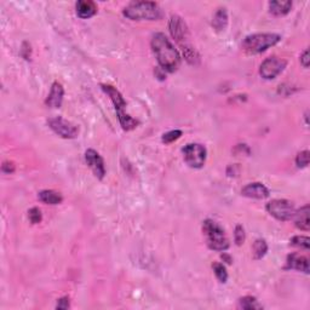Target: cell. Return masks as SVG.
I'll use <instances>...</instances> for the list:
<instances>
[{
    "label": "cell",
    "instance_id": "cell-29",
    "mask_svg": "<svg viewBox=\"0 0 310 310\" xmlns=\"http://www.w3.org/2000/svg\"><path fill=\"white\" fill-rule=\"evenodd\" d=\"M15 164L11 161H5L1 166V171L6 174H11L15 172Z\"/></svg>",
    "mask_w": 310,
    "mask_h": 310
},
{
    "label": "cell",
    "instance_id": "cell-30",
    "mask_svg": "<svg viewBox=\"0 0 310 310\" xmlns=\"http://www.w3.org/2000/svg\"><path fill=\"white\" fill-rule=\"evenodd\" d=\"M69 306H70V304H69V298H68V297H63V298L58 299L56 308L65 310V309L69 308Z\"/></svg>",
    "mask_w": 310,
    "mask_h": 310
},
{
    "label": "cell",
    "instance_id": "cell-20",
    "mask_svg": "<svg viewBox=\"0 0 310 310\" xmlns=\"http://www.w3.org/2000/svg\"><path fill=\"white\" fill-rule=\"evenodd\" d=\"M118 114V119L120 121V125L125 131H130V130H134L135 127L138 125V121L136 119H134L132 116H130L129 114H126L124 110H119L116 112Z\"/></svg>",
    "mask_w": 310,
    "mask_h": 310
},
{
    "label": "cell",
    "instance_id": "cell-10",
    "mask_svg": "<svg viewBox=\"0 0 310 310\" xmlns=\"http://www.w3.org/2000/svg\"><path fill=\"white\" fill-rule=\"evenodd\" d=\"M85 160H86V164L89 165V168L92 170L95 176L99 179H103V177L105 174V168L102 156L96 150L87 149L85 152Z\"/></svg>",
    "mask_w": 310,
    "mask_h": 310
},
{
    "label": "cell",
    "instance_id": "cell-7",
    "mask_svg": "<svg viewBox=\"0 0 310 310\" xmlns=\"http://www.w3.org/2000/svg\"><path fill=\"white\" fill-rule=\"evenodd\" d=\"M267 211L273 217L282 222L290 221L296 212L293 204L288 200H283V199H276V200H272L267 204Z\"/></svg>",
    "mask_w": 310,
    "mask_h": 310
},
{
    "label": "cell",
    "instance_id": "cell-12",
    "mask_svg": "<svg viewBox=\"0 0 310 310\" xmlns=\"http://www.w3.org/2000/svg\"><path fill=\"white\" fill-rule=\"evenodd\" d=\"M63 96H65V90L60 83H54L51 86L49 96L46 99V105L50 108H60L62 104Z\"/></svg>",
    "mask_w": 310,
    "mask_h": 310
},
{
    "label": "cell",
    "instance_id": "cell-31",
    "mask_svg": "<svg viewBox=\"0 0 310 310\" xmlns=\"http://www.w3.org/2000/svg\"><path fill=\"white\" fill-rule=\"evenodd\" d=\"M301 63L304 68H308L309 67V50H304V52L302 54L301 56Z\"/></svg>",
    "mask_w": 310,
    "mask_h": 310
},
{
    "label": "cell",
    "instance_id": "cell-8",
    "mask_svg": "<svg viewBox=\"0 0 310 310\" xmlns=\"http://www.w3.org/2000/svg\"><path fill=\"white\" fill-rule=\"evenodd\" d=\"M49 126L55 134L58 135L62 138L71 139L75 138L79 135V129L74 124H71L70 121L66 120V119L61 118V116H56V118H51L49 121Z\"/></svg>",
    "mask_w": 310,
    "mask_h": 310
},
{
    "label": "cell",
    "instance_id": "cell-22",
    "mask_svg": "<svg viewBox=\"0 0 310 310\" xmlns=\"http://www.w3.org/2000/svg\"><path fill=\"white\" fill-rule=\"evenodd\" d=\"M268 252V245H267L266 240L258 239L254 241L253 243V257L254 259H261L266 256Z\"/></svg>",
    "mask_w": 310,
    "mask_h": 310
},
{
    "label": "cell",
    "instance_id": "cell-9",
    "mask_svg": "<svg viewBox=\"0 0 310 310\" xmlns=\"http://www.w3.org/2000/svg\"><path fill=\"white\" fill-rule=\"evenodd\" d=\"M286 62L285 60L279 57H269L264 61L261 65V69H259V73H261L262 78L267 79V80H272V79L276 78L279 74H281L283 69L286 68Z\"/></svg>",
    "mask_w": 310,
    "mask_h": 310
},
{
    "label": "cell",
    "instance_id": "cell-17",
    "mask_svg": "<svg viewBox=\"0 0 310 310\" xmlns=\"http://www.w3.org/2000/svg\"><path fill=\"white\" fill-rule=\"evenodd\" d=\"M38 198L41 203L47 204V205H58L63 201L62 195L55 190H42L39 193Z\"/></svg>",
    "mask_w": 310,
    "mask_h": 310
},
{
    "label": "cell",
    "instance_id": "cell-13",
    "mask_svg": "<svg viewBox=\"0 0 310 310\" xmlns=\"http://www.w3.org/2000/svg\"><path fill=\"white\" fill-rule=\"evenodd\" d=\"M101 87H102V90L104 91V94H107L108 96H109V99L112 100L116 112L125 109L126 101L124 100L123 95H121L120 92L115 89V87L112 86V85H105V84L101 85Z\"/></svg>",
    "mask_w": 310,
    "mask_h": 310
},
{
    "label": "cell",
    "instance_id": "cell-26",
    "mask_svg": "<svg viewBox=\"0 0 310 310\" xmlns=\"http://www.w3.org/2000/svg\"><path fill=\"white\" fill-rule=\"evenodd\" d=\"M296 164L298 168H307L309 165V152L304 150L301 152L296 158Z\"/></svg>",
    "mask_w": 310,
    "mask_h": 310
},
{
    "label": "cell",
    "instance_id": "cell-16",
    "mask_svg": "<svg viewBox=\"0 0 310 310\" xmlns=\"http://www.w3.org/2000/svg\"><path fill=\"white\" fill-rule=\"evenodd\" d=\"M309 206L306 205L298 210L297 212H295L293 217H295V223L296 227L301 230H309L310 228V219H309Z\"/></svg>",
    "mask_w": 310,
    "mask_h": 310
},
{
    "label": "cell",
    "instance_id": "cell-24",
    "mask_svg": "<svg viewBox=\"0 0 310 310\" xmlns=\"http://www.w3.org/2000/svg\"><path fill=\"white\" fill-rule=\"evenodd\" d=\"M291 245L296 246V247L309 250L310 240H309V238H307V237H293L292 239H291Z\"/></svg>",
    "mask_w": 310,
    "mask_h": 310
},
{
    "label": "cell",
    "instance_id": "cell-15",
    "mask_svg": "<svg viewBox=\"0 0 310 310\" xmlns=\"http://www.w3.org/2000/svg\"><path fill=\"white\" fill-rule=\"evenodd\" d=\"M76 15L80 18H90L97 12V6L91 0H80L75 5Z\"/></svg>",
    "mask_w": 310,
    "mask_h": 310
},
{
    "label": "cell",
    "instance_id": "cell-5",
    "mask_svg": "<svg viewBox=\"0 0 310 310\" xmlns=\"http://www.w3.org/2000/svg\"><path fill=\"white\" fill-rule=\"evenodd\" d=\"M182 153H183L184 161L190 168L200 169L205 165L207 152H206V148L203 144L189 143L182 149Z\"/></svg>",
    "mask_w": 310,
    "mask_h": 310
},
{
    "label": "cell",
    "instance_id": "cell-3",
    "mask_svg": "<svg viewBox=\"0 0 310 310\" xmlns=\"http://www.w3.org/2000/svg\"><path fill=\"white\" fill-rule=\"evenodd\" d=\"M281 40L279 34L274 33H258L248 35L243 39L242 49L248 54H262Z\"/></svg>",
    "mask_w": 310,
    "mask_h": 310
},
{
    "label": "cell",
    "instance_id": "cell-19",
    "mask_svg": "<svg viewBox=\"0 0 310 310\" xmlns=\"http://www.w3.org/2000/svg\"><path fill=\"white\" fill-rule=\"evenodd\" d=\"M228 25V14L226 9H219L213 16L212 26L216 31H223Z\"/></svg>",
    "mask_w": 310,
    "mask_h": 310
},
{
    "label": "cell",
    "instance_id": "cell-14",
    "mask_svg": "<svg viewBox=\"0 0 310 310\" xmlns=\"http://www.w3.org/2000/svg\"><path fill=\"white\" fill-rule=\"evenodd\" d=\"M287 267L288 269H295L298 272H303L306 274L309 273V261L307 257L301 254L292 253L287 257Z\"/></svg>",
    "mask_w": 310,
    "mask_h": 310
},
{
    "label": "cell",
    "instance_id": "cell-18",
    "mask_svg": "<svg viewBox=\"0 0 310 310\" xmlns=\"http://www.w3.org/2000/svg\"><path fill=\"white\" fill-rule=\"evenodd\" d=\"M292 1H270L269 10L270 14L275 16H285L291 11Z\"/></svg>",
    "mask_w": 310,
    "mask_h": 310
},
{
    "label": "cell",
    "instance_id": "cell-28",
    "mask_svg": "<svg viewBox=\"0 0 310 310\" xmlns=\"http://www.w3.org/2000/svg\"><path fill=\"white\" fill-rule=\"evenodd\" d=\"M234 240L235 242H237V245L239 246L245 241V230H243V228L241 226H237V228H235Z\"/></svg>",
    "mask_w": 310,
    "mask_h": 310
},
{
    "label": "cell",
    "instance_id": "cell-6",
    "mask_svg": "<svg viewBox=\"0 0 310 310\" xmlns=\"http://www.w3.org/2000/svg\"><path fill=\"white\" fill-rule=\"evenodd\" d=\"M169 27H170V32H171L172 38L178 42L182 51L193 47L189 42V33H188L187 25H185L184 21L182 20L179 16H177V15L172 16L171 20H170Z\"/></svg>",
    "mask_w": 310,
    "mask_h": 310
},
{
    "label": "cell",
    "instance_id": "cell-23",
    "mask_svg": "<svg viewBox=\"0 0 310 310\" xmlns=\"http://www.w3.org/2000/svg\"><path fill=\"white\" fill-rule=\"evenodd\" d=\"M212 267H213L214 274H216L217 279H218L221 282H227L228 273H227L226 267L221 263H214Z\"/></svg>",
    "mask_w": 310,
    "mask_h": 310
},
{
    "label": "cell",
    "instance_id": "cell-27",
    "mask_svg": "<svg viewBox=\"0 0 310 310\" xmlns=\"http://www.w3.org/2000/svg\"><path fill=\"white\" fill-rule=\"evenodd\" d=\"M28 218H29V221H31V223H33V224L40 223L42 219L40 210L36 207L31 208V210L28 211Z\"/></svg>",
    "mask_w": 310,
    "mask_h": 310
},
{
    "label": "cell",
    "instance_id": "cell-25",
    "mask_svg": "<svg viewBox=\"0 0 310 310\" xmlns=\"http://www.w3.org/2000/svg\"><path fill=\"white\" fill-rule=\"evenodd\" d=\"M182 136V131L181 130H172V131L166 132V134L163 135V142L165 143H172L179 138Z\"/></svg>",
    "mask_w": 310,
    "mask_h": 310
},
{
    "label": "cell",
    "instance_id": "cell-2",
    "mask_svg": "<svg viewBox=\"0 0 310 310\" xmlns=\"http://www.w3.org/2000/svg\"><path fill=\"white\" fill-rule=\"evenodd\" d=\"M124 16L132 21H154L161 17V10L154 1H136L124 9Z\"/></svg>",
    "mask_w": 310,
    "mask_h": 310
},
{
    "label": "cell",
    "instance_id": "cell-4",
    "mask_svg": "<svg viewBox=\"0 0 310 310\" xmlns=\"http://www.w3.org/2000/svg\"><path fill=\"white\" fill-rule=\"evenodd\" d=\"M203 232L211 250L226 251L229 248V240H228L226 232L214 221L206 219L203 224Z\"/></svg>",
    "mask_w": 310,
    "mask_h": 310
},
{
    "label": "cell",
    "instance_id": "cell-1",
    "mask_svg": "<svg viewBox=\"0 0 310 310\" xmlns=\"http://www.w3.org/2000/svg\"><path fill=\"white\" fill-rule=\"evenodd\" d=\"M152 49L159 65L164 70L173 73L178 69L181 66V56L165 34H154L152 39Z\"/></svg>",
    "mask_w": 310,
    "mask_h": 310
},
{
    "label": "cell",
    "instance_id": "cell-32",
    "mask_svg": "<svg viewBox=\"0 0 310 310\" xmlns=\"http://www.w3.org/2000/svg\"><path fill=\"white\" fill-rule=\"evenodd\" d=\"M222 258H223V259H224V261H226L228 264H230V263H232V258H230V257H229V256H228V254H224V253H223V254H222Z\"/></svg>",
    "mask_w": 310,
    "mask_h": 310
},
{
    "label": "cell",
    "instance_id": "cell-11",
    "mask_svg": "<svg viewBox=\"0 0 310 310\" xmlns=\"http://www.w3.org/2000/svg\"><path fill=\"white\" fill-rule=\"evenodd\" d=\"M241 194L251 199H266L269 197L268 188L262 183H250L242 188Z\"/></svg>",
    "mask_w": 310,
    "mask_h": 310
},
{
    "label": "cell",
    "instance_id": "cell-21",
    "mask_svg": "<svg viewBox=\"0 0 310 310\" xmlns=\"http://www.w3.org/2000/svg\"><path fill=\"white\" fill-rule=\"evenodd\" d=\"M239 307L241 309H245V310H254V309H262L263 307L258 303L254 297L251 296H246L242 297V298L239 301Z\"/></svg>",
    "mask_w": 310,
    "mask_h": 310
}]
</instances>
